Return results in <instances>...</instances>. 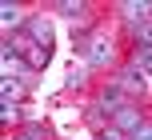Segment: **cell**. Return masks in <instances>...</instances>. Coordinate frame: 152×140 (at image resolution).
I'll list each match as a JSON object with an SVG mask.
<instances>
[{"mask_svg": "<svg viewBox=\"0 0 152 140\" xmlns=\"http://www.w3.org/2000/svg\"><path fill=\"white\" fill-rule=\"evenodd\" d=\"M4 48H8V52H12V56H20V60L28 64L32 72H36V68H44V64H48V56H52V48H44V44H36V40L28 36V32H16V36L8 40Z\"/></svg>", "mask_w": 152, "mask_h": 140, "instance_id": "1", "label": "cell"}, {"mask_svg": "<svg viewBox=\"0 0 152 140\" xmlns=\"http://www.w3.org/2000/svg\"><path fill=\"white\" fill-rule=\"evenodd\" d=\"M112 124L120 128V132H140V128H144V116H140L136 104H124V108L112 112Z\"/></svg>", "mask_w": 152, "mask_h": 140, "instance_id": "2", "label": "cell"}, {"mask_svg": "<svg viewBox=\"0 0 152 140\" xmlns=\"http://www.w3.org/2000/svg\"><path fill=\"white\" fill-rule=\"evenodd\" d=\"M84 56H88V64H108L112 60V40L108 36H92L88 48H84Z\"/></svg>", "mask_w": 152, "mask_h": 140, "instance_id": "3", "label": "cell"}, {"mask_svg": "<svg viewBox=\"0 0 152 140\" xmlns=\"http://www.w3.org/2000/svg\"><path fill=\"white\" fill-rule=\"evenodd\" d=\"M152 4H148V0H124V4H120V16H128V20H140V24H148L152 20Z\"/></svg>", "mask_w": 152, "mask_h": 140, "instance_id": "4", "label": "cell"}, {"mask_svg": "<svg viewBox=\"0 0 152 140\" xmlns=\"http://www.w3.org/2000/svg\"><path fill=\"white\" fill-rule=\"evenodd\" d=\"M120 88H128V92H144V64L124 68V72H120Z\"/></svg>", "mask_w": 152, "mask_h": 140, "instance_id": "5", "label": "cell"}, {"mask_svg": "<svg viewBox=\"0 0 152 140\" xmlns=\"http://www.w3.org/2000/svg\"><path fill=\"white\" fill-rule=\"evenodd\" d=\"M12 76H32V68L20 60V56H12V52L4 48V80H12Z\"/></svg>", "mask_w": 152, "mask_h": 140, "instance_id": "6", "label": "cell"}, {"mask_svg": "<svg viewBox=\"0 0 152 140\" xmlns=\"http://www.w3.org/2000/svg\"><path fill=\"white\" fill-rule=\"evenodd\" d=\"M28 36L36 40V44H44V48H52V28H48V24L40 20V16H36V20H28Z\"/></svg>", "mask_w": 152, "mask_h": 140, "instance_id": "7", "label": "cell"}, {"mask_svg": "<svg viewBox=\"0 0 152 140\" xmlns=\"http://www.w3.org/2000/svg\"><path fill=\"white\" fill-rule=\"evenodd\" d=\"M100 104H104V108H124V92H120V84H112V88H104V96H100Z\"/></svg>", "mask_w": 152, "mask_h": 140, "instance_id": "8", "label": "cell"}, {"mask_svg": "<svg viewBox=\"0 0 152 140\" xmlns=\"http://www.w3.org/2000/svg\"><path fill=\"white\" fill-rule=\"evenodd\" d=\"M0 16H4V24H8V28H12V24H20V8H16L12 0H4V4H0Z\"/></svg>", "mask_w": 152, "mask_h": 140, "instance_id": "9", "label": "cell"}, {"mask_svg": "<svg viewBox=\"0 0 152 140\" xmlns=\"http://www.w3.org/2000/svg\"><path fill=\"white\" fill-rule=\"evenodd\" d=\"M56 8H60L64 16H84V12H88V4H80V0H60Z\"/></svg>", "mask_w": 152, "mask_h": 140, "instance_id": "10", "label": "cell"}, {"mask_svg": "<svg viewBox=\"0 0 152 140\" xmlns=\"http://www.w3.org/2000/svg\"><path fill=\"white\" fill-rule=\"evenodd\" d=\"M88 120L96 128H104V104H92V108H88Z\"/></svg>", "mask_w": 152, "mask_h": 140, "instance_id": "11", "label": "cell"}, {"mask_svg": "<svg viewBox=\"0 0 152 140\" xmlns=\"http://www.w3.org/2000/svg\"><path fill=\"white\" fill-rule=\"evenodd\" d=\"M96 140H124V132H120V128H100V132H96Z\"/></svg>", "mask_w": 152, "mask_h": 140, "instance_id": "12", "label": "cell"}, {"mask_svg": "<svg viewBox=\"0 0 152 140\" xmlns=\"http://www.w3.org/2000/svg\"><path fill=\"white\" fill-rule=\"evenodd\" d=\"M136 36L144 40V48H152V20H148V24H140V32H136Z\"/></svg>", "mask_w": 152, "mask_h": 140, "instance_id": "13", "label": "cell"}, {"mask_svg": "<svg viewBox=\"0 0 152 140\" xmlns=\"http://www.w3.org/2000/svg\"><path fill=\"white\" fill-rule=\"evenodd\" d=\"M0 116H4V120H12V116H20V108H16L12 100H4V108H0Z\"/></svg>", "mask_w": 152, "mask_h": 140, "instance_id": "14", "label": "cell"}, {"mask_svg": "<svg viewBox=\"0 0 152 140\" xmlns=\"http://www.w3.org/2000/svg\"><path fill=\"white\" fill-rule=\"evenodd\" d=\"M140 64H144V68L152 72V48H144V56H140Z\"/></svg>", "mask_w": 152, "mask_h": 140, "instance_id": "15", "label": "cell"}, {"mask_svg": "<svg viewBox=\"0 0 152 140\" xmlns=\"http://www.w3.org/2000/svg\"><path fill=\"white\" fill-rule=\"evenodd\" d=\"M136 140H152V128H140V132H136Z\"/></svg>", "mask_w": 152, "mask_h": 140, "instance_id": "16", "label": "cell"}, {"mask_svg": "<svg viewBox=\"0 0 152 140\" xmlns=\"http://www.w3.org/2000/svg\"><path fill=\"white\" fill-rule=\"evenodd\" d=\"M20 140H40V132H32V136H20Z\"/></svg>", "mask_w": 152, "mask_h": 140, "instance_id": "17", "label": "cell"}]
</instances>
